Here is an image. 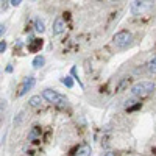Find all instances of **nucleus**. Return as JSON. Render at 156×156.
<instances>
[{"label": "nucleus", "mask_w": 156, "mask_h": 156, "mask_svg": "<svg viewBox=\"0 0 156 156\" xmlns=\"http://www.w3.org/2000/svg\"><path fill=\"white\" fill-rule=\"evenodd\" d=\"M5 108H6V101L5 100H0V111L5 109Z\"/></svg>", "instance_id": "obj_17"}, {"label": "nucleus", "mask_w": 156, "mask_h": 156, "mask_svg": "<svg viewBox=\"0 0 156 156\" xmlns=\"http://www.w3.org/2000/svg\"><path fill=\"white\" fill-rule=\"evenodd\" d=\"M42 45H44L42 39H31V41H28V51L36 53V51H39L42 48Z\"/></svg>", "instance_id": "obj_7"}, {"label": "nucleus", "mask_w": 156, "mask_h": 156, "mask_svg": "<svg viewBox=\"0 0 156 156\" xmlns=\"http://www.w3.org/2000/svg\"><path fill=\"white\" fill-rule=\"evenodd\" d=\"M34 30H36L37 33H44V31H45V23H44V20L36 19V20H34Z\"/></svg>", "instance_id": "obj_12"}, {"label": "nucleus", "mask_w": 156, "mask_h": 156, "mask_svg": "<svg viewBox=\"0 0 156 156\" xmlns=\"http://www.w3.org/2000/svg\"><path fill=\"white\" fill-rule=\"evenodd\" d=\"M147 69H148V72H151V73H156V56L147 64Z\"/></svg>", "instance_id": "obj_14"}, {"label": "nucleus", "mask_w": 156, "mask_h": 156, "mask_svg": "<svg viewBox=\"0 0 156 156\" xmlns=\"http://www.w3.org/2000/svg\"><path fill=\"white\" fill-rule=\"evenodd\" d=\"M44 64H45V58L41 56V55H37V56H34L31 66H33V69H41V67H44Z\"/></svg>", "instance_id": "obj_10"}, {"label": "nucleus", "mask_w": 156, "mask_h": 156, "mask_svg": "<svg viewBox=\"0 0 156 156\" xmlns=\"http://www.w3.org/2000/svg\"><path fill=\"white\" fill-rule=\"evenodd\" d=\"M5 50H6V42L5 41H0V53H3Z\"/></svg>", "instance_id": "obj_15"}, {"label": "nucleus", "mask_w": 156, "mask_h": 156, "mask_svg": "<svg viewBox=\"0 0 156 156\" xmlns=\"http://www.w3.org/2000/svg\"><path fill=\"white\" fill-rule=\"evenodd\" d=\"M36 84V80H34V76H27V78H23L22 83L19 84L17 87V97H23L25 94L28 92V90L33 89V86Z\"/></svg>", "instance_id": "obj_5"}, {"label": "nucleus", "mask_w": 156, "mask_h": 156, "mask_svg": "<svg viewBox=\"0 0 156 156\" xmlns=\"http://www.w3.org/2000/svg\"><path fill=\"white\" fill-rule=\"evenodd\" d=\"M75 156H90V147L87 144H83L81 147H78Z\"/></svg>", "instance_id": "obj_11"}, {"label": "nucleus", "mask_w": 156, "mask_h": 156, "mask_svg": "<svg viewBox=\"0 0 156 156\" xmlns=\"http://www.w3.org/2000/svg\"><path fill=\"white\" fill-rule=\"evenodd\" d=\"M103 156H115V153H114V151H106Z\"/></svg>", "instance_id": "obj_19"}, {"label": "nucleus", "mask_w": 156, "mask_h": 156, "mask_svg": "<svg viewBox=\"0 0 156 156\" xmlns=\"http://www.w3.org/2000/svg\"><path fill=\"white\" fill-rule=\"evenodd\" d=\"M41 133H42L41 126H33L30 129V133H28V140H37L39 137H41Z\"/></svg>", "instance_id": "obj_8"}, {"label": "nucleus", "mask_w": 156, "mask_h": 156, "mask_svg": "<svg viewBox=\"0 0 156 156\" xmlns=\"http://www.w3.org/2000/svg\"><path fill=\"white\" fill-rule=\"evenodd\" d=\"M5 31H6V27H5V25H0V36H3Z\"/></svg>", "instance_id": "obj_18"}, {"label": "nucleus", "mask_w": 156, "mask_h": 156, "mask_svg": "<svg viewBox=\"0 0 156 156\" xmlns=\"http://www.w3.org/2000/svg\"><path fill=\"white\" fill-rule=\"evenodd\" d=\"M6 72H12V66H8L6 67Z\"/></svg>", "instance_id": "obj_20"}, {"label": "nucleus", "mask_w": 156, "mask_h": 156, "mask_svg": "<svg viewBox=\"0 0 156 156\" xmlns=\"http://www.w3.org/2000/svg\"><path fill=\"white\" fill-rule=\"evenodd\" d=\"M42 95H33V97H30V100H28V105L31 106V108H39L42 105Z\"/></svg>", "instance_id": "obj_9"}, {"label": "nucleus", "mask_w": 156, "mask_h": 156, "mask_svg": "<svg viewBox=\"0 0 156 156\" xmlns=\"http://www.w3.org/2000/svg\"><path fill=\"white\" fill-rule=\"evenodd\" d=\"M61 83L66 86V87H69V89L73 87V80H72L70 76H62V78H61Z\"/></svg>", "instance_id": "obj_13"}, {"label": "nucleus", "mask_w": 156, "mask_h": 156, "mask_svg": "<svg viewBox=\"0 0 156 156\" xmlns=\"http://www.w3.org/2000/svg\"><path fill=\"white\" fill-rule=\"evenodd\" d=\"M153 8V0H134L131 5V12L134 16L145 14Z\"/></svg>", "instance_id": "obj_3"}, {"label": "nucleus", "mask_w": 156, "mask_h": 156, "mask_svg": "<svg viewBox=\"0 0 156 156\" xmlns=\"http://www.w3.org/2000/svg\"><path fill=\"white\" fill-rule=\"evenodd\" d=\"M154 89H156V86L151 81H139V83L133 84L129 90H131V94L134 97H147L153 92Z\"/></svg>", "instance_id": "obj_2"}, {"label": "nucleus", "mask_w": 156, "mask_h": 156, "mask_svg": "<svg viewBox=\"0 0 156 156\" xmlns=\"http://www.w3.org/2000/svg\"><path fill=\"white\" fill-rule=\"evenodd\" d=\"M20 3H22V0H11V5L12 6H19Z\"/></svg>", "instance_id": "obj_16"}, {"label": "nucleus", "mask_w": 156, "mask_h": 156, "mask_svg": "<svg viewBox=\"0 0 156 156\" xmlns=\"http://www.w3.org/2000/svg\"><path fill=\"white\" fill-rule=\"evenodd\" d=\"M64 30H66V23H64V20L61 17H58L55 22H53V28H51V34L53 36H58L61 34Z\"/></svg>", "instance_id": "obj_6"}, {"label": "nucleus", "mask_w": 156, "mask_h": 156, "mask_svg": "<svg viewBox=\"0 0 156 156\" xmlns=\"http://www.w3.org/2000/svg\"><path fill=\"white\" fill-rule=\"evenodd\" d=\"M42 98L47 100L48 103H51V105H56V106H66L69 103L67 97L61 95L59 92H56L53 89H44L42 90Z\"/></svg>", "instance_id": "obj_1"}, {"label": "nucleus", "mask_w": 156, "mask_h": 156, "mask_svg": "<svg viewBox=\"0 0 156 156\" xmlns=\"http://www.w3.org/2000/svg\"><path fill=\"white\" fill-rule=\"evenodd\" d=\"M131 41H133V36H131V33L126 31V30H122V31L115 33L112 36V44L115 47H126Z\"/></svg>", "instance_id": "obj_4"}]
</instances>
